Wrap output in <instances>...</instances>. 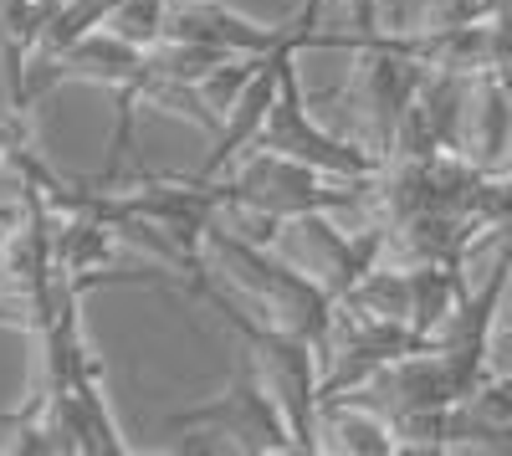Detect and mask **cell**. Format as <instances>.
Returning <instances> with one entry per match:
<instances>
[{
    "instance_id": "obj_3",
    "label": "cell",
    "mask_w": 512,
    "mask_h": 456,
    "mask_svg": "<svg viewBox=\"0 0 512 456\" xmlns=\"http://www.w3.org/2000/svg\"><path fill=\"white\" fill-rule=\"evenodd\" d=\"M169 426L175 431H210L226 451H251V456L256 451H297V436L282 416L272 385L262 380V364L251 359V349L236 364V380H231L226 395L205 400L195 410H180V416H169Z\"/></svg>"
},
{
    "instance_id": "obj_2",
    "label": "cell",
    "mask_w": 512,
    "mask_h": 456,
    "mask_svg": "<svg viewBox=\"0 0 512 456\" xmlns=\"http://www.w3.org/2000/svg\"><path fill=\"white\" fill-rule=\"evenodd\" d=\"M226 185V211H241V216H256V221H272V226H292L303 216H318V211H354L364 200V190L374 180H338V175H323L303 159H287L277 149H256L241 175H221Z\"/></svg>"
},
{
    "instance_id": "obj_5",
    "label": "cell",
    "mask_w": 512,
    "mask_h": 456,
    "mask_svg": "<svg viewBox=\"0 0 512 456\" xmlns=\"http://www.w3.org/2000/svg\"><path fill=\"white\" fill-rule=\"evenodd\" d=\"M359 77H354V93L369 108V144L390 159L395 139H400V123L410 113V103L420 98L431 67L420 62V36H374L359 47Z\"/></svg>"
},
{
    "instance_id": "obj_7",
    "label": "cell",
    "mask_w": 512,
    "mask_h": 456,
    "mask_svg": "<svg viewBox=\"0 0 512 456\" xmlns=\"http://www.w3.org/2000/svg\"><path fill=\"white\" fill-rule=\"evenodd\" d=\"M41 57H52V52H41ZM52 62L62 67V77L108 82V88L118 93V88H128V82H139V77H144L149 52H144V47H134V41H123L118 31L98 26V31H88L82 41H72L67 52H57Z\"/></svg>"
},
{
    "instance_id": "obj_8",
    "label": "cell",
    "mask_w": 512,
    "mask_h": 456,
    "mask_svg": "<svg viewBox=\"0 0 512 456\" xmlns=\"http://www.w3.org/2000/svg\"><path fill=\"white\" fill-rule=\"evenodd\" d=\"M169 16H175L169 0H118V11L108 16V31H118L123 41L154 52L159 41L169 36Z\"/></svg>"
},
{
    "instance_id": "obj_1",
    "label": "cell",
    "mask_w": 512,
    "mask_h": 456,
    "mask_svg": "<svg viewBox=\"0 0 512 456\" xmlns=\"http://www.w3.org/2000/svg\"><path fill=\"white\" fill-rule=\"evenodd\" d=\"M205 252H216L226 262V272L246 287L256 303H267L272 323L303 334L323 354V344L333 334V318H338V298L323 287V277H308V272L287 267L282 257L267 252V241H256V236H246V231H236L226 221L210 226Z\"/></svg>"
},
{
    "instance_id": "obj_6",
    "label": "cell",
    "mask_w": 512,
    "mask_h": 456,
    "mask_svg": "<svg viewBox=\"0 0 512 456\" xmlns=\"http://www.w3.org/2000/svg\"><path fill=\"white\" fill-rule=\"evenodd\" d=\"M287 57H297V52H277V57H267V62H256V67H251L246 88L231 98V108H226V118H221V129L210 134V154H205V164L195 170L200 180H221L246 149L262 144L267 118H272V103H277L282 62H287Z\"/></svg>"
},
{
    "instance_id": "obj_4",
    "label": "cell",
    "mask_w": 512,
    "mask_h": 456,
    "mask_svg": "<svg viewBox=\"0 0 512 456\" xmlns=\"http://www.w3.org/2000/svg\"><path fill=\"white\" fill-rule=\"evenodd\" d=\"M297 57L282 62V82H277V103H272V118H267V134L256 149H277L287 159H303L323 175H338V180H379L384 175V159L374 144H354V139H338L328 134L323 123L308 113V98H303V82H297Z\"/></svg>"
}]
</instances>
